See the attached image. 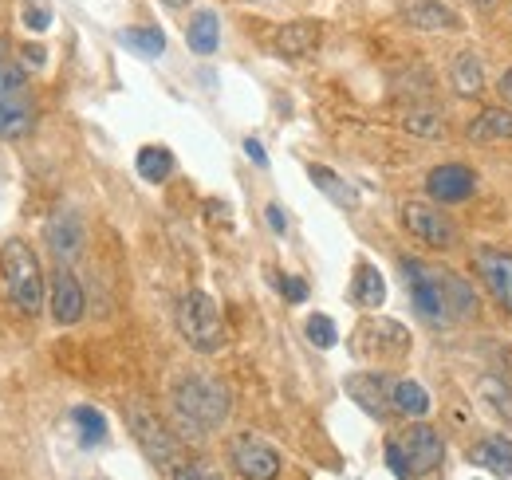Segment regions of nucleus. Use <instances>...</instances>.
<instances>
[{
	"label": "nucleus",
	"mask_w": 512,
	"mask_h": 480,
	"mask_svg": "<svg viewBox=\"0 0 512 480\" xmlns=\"http://www.w3.org/2000/svg\"><path fill=\"white\" fill-rule=\"evenodd\" d=\"M501 99H505V103L512 107V67L505 71V75H501Z\"/></svg>",
	"instance_id": "obj_37"
},
{
	"label": "nucleus",
	"mask_w": 512,
	"mask_h": 480,
	"mask_svg": "<svg viewBox=\"0 0 512 480\" xmlns=\"http://www.w3.org/2000/svg\"><path fill=\"white\" fill-rule=\"evenodd\" d=\"M469 461L493 477H512V441L505 433H493L469 449Z\"/></svg>",
	"instance_id": "obj_18"
},
{
	"label": "nucleus",
	"mask_w": 512,
	"mask_h": 480,
	"mask_svg": "<svg viewBox=\"0 0 512 480\" xmlns=\"http://www.w3.org/2000/svg\"><path fill=\"white\" fill-rule=\"evenodd\" d=\"M316 44H320V24L316 20H296V24H284L276 32V52L284 60H304V56L316 52Z\"/></svg>",
	"instance_id": "obj_17"
},
{
	"label": "nucleus",
	"mask_w": 512,
	"mask_h": 480,
	"mask_svg": "<svg viewBox=\"0 0 512 480\" xmlns=\"http://www.w3.org/2000/svg\"><path fill=\"white\" fill-rule=\"evenodd\" d=\"M229 461H233V469H237L245 480H276L280 477V453H276L264 437H256V433L233 437V445H229Z\"/></svg>",
	"instance_id": "obj_7"
},
{
	"label": "nucleus",
	"mask_w": 512,
	"mask_h": 480,
	"mask_svg": "<svg viewBox=\"0 0 512 480\" xmlns=\"http://www.w3.org/2000/svg\"><path fill=\"white\" fill-rule=\"evenodd\" d=\"M24 24H28L32 32H44V28L52 24V12H48V8H24Z\"/></svg>",
	"instance_id": "obj_32"
},
{
	"label": "nucleus",
	"mask_w": 512,
	"mask_h": 480,
	"mask_svg": "<svg viewBox=\"0 0 512 480\" xmlns=\"http://www.w3.org/2000/svg\"><path fill=\"white\" fill-rule=\"evenodd\" d=\"M402 20L418 32H457L461 28V16L449 12L438 0H402Z\"/></svg>",
	"instance_id": "obj_15"
},
{
	"label": "nucleus",
	"mask_w": 512,
	"mask_h": 480,
	"mask_svg": "<svg viewBox=\"0 0 512 480\" xmlns=\"http://www.w3.org/2000/svg\"><path fill=\"white\" fill-rule=\"evenodd\" d=\"M276 280H280V292H284V300H288V303L308 300V284H304L300 276H276Z\"/></svg>",
	"instance_id": "obj_31"
},
{
	"label": "nucleus",
	"mask_w": 512,
	"mask_h": 480,
	"mask_svg": "<svg viewBox=\"0 0 512 480\" xmlns=\"http://www.w3.org/2000/svg\"><path fill=\"white\" fill-rule=\"evenodd\" d=\"M355 300L363 303V307H383L386 288H383V272L375 264H359V272H355Z\"/></svg>",
	"instance_id": "obj_25"
},
{
	"label": "nucleus",
	"mask_w": 512,
	"mask_h": 480,
	"mask_svg": "<svg viewBox=\"0 0 512 480\" xmlns=\"http://www.w3.org/2000/svg\"><path fill=\"white\" fill-rule=\"evenodd\" d=\"M130 429H134L138 445L150 453V461H154V465H170V461H178V441H174V433L154 418L150 410L134 406V410H130Z\"/></svg>",
	"instance_id": "obj_10"
},
{
	"label": "nucleus",
	"mask_w": 512,
	"mask_h": 480,
	"mask_svg": "<svg viewBox=\"0 0 512 480\" xmlns=\"http://www.w3.org/2000/svg\"><path fill=\"white\" fill-rule=\"evenodd\" d=\"M83 284H79V276L71 272V268H56V276H52V319L56 323H79L83 319Z\"/></svg>",
	"instance_id": "obj_14"
},
{
	"label": "nucleus",
	"mask_w": 512,
	"mask_h": 480,
	"mask_svg": "<svg viewBox=\"0 0 512 480\" xmlns=\"http://www.w3.org/2000/svg\"><path fill=\"white\" fill-rule=\"evenodd\" d=\"M426 189H430L434 201L457 205V201H469L477 193V174L469 166H438V170H430Z\"/></svg>",
	"instance_id": "obj_12"
},
{
	"label": "nucleus",
	"mask_w": 512,
	"mask_h": 480,
	"mask_svg": "<svg viewBox=\"0 0 512 480\" xmlns=\"http://www.w3.org/2000/svg\"><path fill=\"white\" fill-rule=\"evenodd\" d=\"M174 480H221V477L209 473V469H201V465H178V469H174Z\"/></svg>",
	"instance_id": "obj_33"
},
{
	"label": "nucleus",
	"mask_w": 512,
	"mask_h": 480,
	"mask_svg": "<svg viewBox=\"0 0 512 480\" xmlns=\"http://www.w3.org/2000/svg\"><path fill=\"white\" fill-rule=\"evenodd\" d=\"M178 331H182V339L190 343L193 351H201V355H213V351L225 347L221 311H217V303L209 300L205 292H186L178 300Z\"/></svg>",
	"instance_id": "obj_5"
},
{
	"label": "nucleus",
	"mask_w": 512,
	"mask_h": 480,
	"mask_svg": "<svg viewBox=\"0 0 512 480\" xmlns=\"http://www.w3.org/2000/svg\"><path fill=\"white\" fill-rule=\"evenodd\" d=\"M442 457H446V441H442V433L434 425H410L398 441L386 445V465L398 480L434 473L442 465Z\"/></svg>",
	"instance_id": "obj_3"
},
{
	"label": "nucleus",
	"mask_w": 512,
	"mask_h": 480,
	"mask_svg": "<svg viewBox=\"0 0 512 480\" xmlns=\"http://www.w3.org/2000/svg\"><path fill=\"white\" fill-rule=\"evenodd\" d=\"M355 351L371 359H402L410 351V331L394 319H367L355 331Z\"/></svg>",
	"instance_id": "obj_8"
},
{
	"label": "nucleus",
	"mask_w": 512,
	"mask_h": 480,
	"mask_svg": "<svg viewBox=\"0 0 512 480\" xmlns=\"http://www.w3.org/2000/svg\"><path fill=\"white\" fill-rule=\"evenodd\" d=\"M469 138L489 146V142H512V107H485L469 122Z\"/></svg>",
	"instance_id": "obj_19"
},
{
	"label": "nucleus",
	"mask_w": 512,
	"mask_h": 480,
	"mask_svg": "<svg viewBox=\"0 0 512 480\" xmlns=\"http://www.w3.org/2000/svg\"><path fill=\"white\" fill-rule=\"evenodd\" d=\"M138 178L154 181V185H162V181L174 174V154L166 150V146H142L138 150Z\"/></svg>",
	"instance_id": "obj_24"
},
{
	"label": "nucleus",
	"mask_w": 512,
	"mask_h": 480,
	"mask_svg": "<svg viewBox=\"0 0 512 480\" xmlns=\"http://www.w3.org/2000/svg\"><path fill=\"white\" fill-rule=\"evenodd\" d=\"M48 248L56 256V264H64V268L83 252V221H79L75 209H60L48 221Z\"/></svg>",
	"instance_id": "obj_13"
},
{
	"label": "nucleus",
	"mask_w": 512,
	"mask_h": 480,
	"mask_svg": "<svg viewBox=\"0 0 512 480\" xmlns=\"http://www.w3.org/2000/svg\"><path fill=\"white\" fill-rule=\"evenodd\" d=\"M186 40H190V52H197V56H213V52H217V44H221V24H217V16H213L209 8L197 12L190 20Z\"/></svg>",
	"instance_id": "obj_21"
},
{
	"label": "nucleus",
	"mask_w": 512,
	"mask_h": 480,
	"mask_svg": "<svg viewBox=\"0 0 512 480\" xmlns=\"http://www.w3.org/2000/svg\"><path fill=\"white\" fill-rule=\"evenodd\" d=\"M406 130L410 134H422V138H442L446 134V122L438 111H406Z\"/></svg>",
	"instance_id": "obj_28"
},
{
	"label": "nucleus",
	"mask_w": 512,
	"mask_h": 480,
	"mask_svg": "<svg viewBox=\"0 0 512 480\" xmlns=\"http://www.w3.org/2000/svg\"><path fill=\"white\" fill-rule=\"evenodd\" d=\"M402 225H406L410 237H418L422 244H430V248H449V244L457 240L446 213H438V209L426 205V201H406V205H402Z\"/></svg>",
	"instance_id": "obj_9"
},
{
	"label": "nucleus",
	"mask_w": 512,
	"mask_h": 480,
	"mask_svg": "<svg viewBox=\"0 0 512 480\" xmlns=\"http://www.w3.org/2000/svg\"><path fill=\"white\" fill-rule=\"evenodd\" d=\"M32 126H36V107H32L28 83L16 63L0 56V134L24 138V134H32Z\"/></svg>",
	"instance_id": "obj_6"
},
{
	"label": "nucleus",
	"mask_w": 512,
	"mask_h": 480,
	"mask_svg": "<svg viewBox=\"0 0 512 480\" xmlns=\"http://www.w3.org/2000/svg\"><path fill=\"white\" fill-rule=\"evenodd\" d=\"M449 83H453V91H457V95L477 99V95L485 91V71H481V60H477L473 52L453 56V63H449Z\"/></svg>",
	"instance_id": "obj_20"
},
{
	"label": "nucleus",
	"mask_w": 512,
	"mask_h": 480,
	"mask_svg": "<svg viewBox=\"0 0 512 480\" xmlns=\"http://www.w3.org/2000/svg\"><path fill=\"white\" fill-rule=\"evenodd\" d=\"M174 410H178V418L190 421L193 429H217L229 418V390L209 374H186L174 386Z\"/></svg>",
	"instance_id": "obj_4"
},
{
	"label": "nucleus",
	"mask_w": 512,
	"mask_h": 480,
	"mask_svg": "<svg viewBox=\"0 0 512 480\" xmlns=\"http://www.w3.org/2000/svg\"><path fill=\"white\" fill-rule=\"evenodd\" d=\"M162 4H166V8H186L190 0H162Z\"/></svg>",
	"instance_id": "obj_38"
},
{
	"label": "nucleus",
	"mask_w": 512,
	"mask_h": 480,
	"mask_svg": "<svg viewBox=\"0 0 512 480\" xmlns=\"http://www.w3.org/2000/svg\"><path fill=\"white\" fill-rule=\"evenodd\" d=\"M473 268L481 276V284L493 292V300L505 311H512V252L505 248H481L473 256Z\"/></svg>",
	"instance_id": "obj_11"
},
{
	"label": "nucleus",
	"mask_w": 512,
	"mask_h": 480,
	"mask_svg": "<svg viewBox=\"0 0 512 480\" xmlns=\"http://www.w3.org/2000/svg\"><path fill=\"white\" fill-rule=\"evenodd\" d=\"M390 402H394V410L406 414V418H426V414H430V394H426L418 382H410V378L394 382Z\"/></svg>",
	"instance_id": "obj_23"
},
{
	"label": "nucleus",
	"mask_w": 512,
	"mask_h": 480,
	"mask_svg": "<svg viewBox=\"0 0 512 480\" xmlns=\"http://www.w3.org/2000/svg\"><path fill=\"white\" fill-rule=\"evenodd\" d=\"M481 394H485L489 402H497V406H501V418L512 421V394L505 390V386H501V382H497V378H489V382L481 386Z\"/></svg>",
	"instance_id": "obj_30"
},
{
	"label": "nucleus",
	"mask_w": 512,
	"mask_h": 480,
	"mask_svg": "<svg viewBox=\"0 0 512 480\" xmlns=\"http://www.w3.org/2000/svg\"><path fill=\"white\" fill-rule=\"evenodd\" d=\"M304 331H308V339H312V347H320V351H327V347H335V339H339V331H335V323H331V315H312Z\"/></svg>",
	"instance_id": "obj_29"
},
{
	"label": "nucleus",
	"mask_w": 512,
	"mask_h": 480,
	"mask_svg": "<svg viewBox=\"0 0 512 480\" xmlns=\"http://www.w3.org/2000/svg\"><path fill=\"white\" fill-rule=\"evenodd\" d=\"M264 217H268L272 233H284V229H288V221H284V209H280V205H268V209H264Z\"/></svg>",
	"instance_id": "obj_34"
},
{
	"label": "nucleus",
	"mask_w": 512,
	"mask_h": 480,
	"mask_svg": "<svg viewBox=\"0 0 512 480\" xmlns=\"http://www.w3.org/2000/svg\"><path fill=\"white\" fill-rule=\"evenodd\" d=\"M20 56H24V60H32V67H40V63H44V48H36V44H24V48H20Z\"/></svg>",
	"instance_id": "obj_35"
},
{
	"label": "nucleus",
	"mask_w": 512,
	"mask_h": 480,
	"mask_svg": "<svg viewBox=\"0 0 512 480\" xmlns=\"http://www.w3.org/2000/svg\"><path fill=\"white\" fill-rule=\"evenodd\" d=\"M71 418H75V429H79L83 445H99V441L107 437V418H103L95 406H75Z\"/></svg>",
	"instance_id": "obj_26"
},
{
	"label": "nucleus",
	"mask_w": 512,
	"mask_h": 480,
	"mask_svg": "<svg viewBox=\"0 0 512 480\" xmlns=\"http://www.w3.org/2000/svg\"><path fill=\"white\" fill-rule=\"evenodd\" d=\"M402 272H406V288H410L414 311L430 327H453L457 319H473L477 315L473 288L457 272L438 268V264H418V260H402Z\"/></svg>",
	"instance_id": "obj_1"
},
{
	"label": "nucleus",
	"mask_w": 512,
	"mask_h": 480,
	"mask_svg": "<svg viewBox=\"0 0 512 480\" xmlns=\"http://www.w3.org/2000/svg\"><path fill=\"white\" fill-rule=\"evenodd\" d=\"M390 390H394V386L386 382L383 374H355V378L347 382V394H351L371 418H379V421H383L386 414H390V406H394V402H390Z\"/></svg>",
	"instance_id": "obj_16"
},
{
	"label": "nucleus",
	"mask_w": 512,
	"mask_h": 480,
	"mask_svg": "<svg viewBox=\"0 0 512 480\" xmlns=\"http://www.w3.org/2000/svg\"><path fill=\"white\" fill-rule=\"evenodd\" d=\"M245 150H249V158H253L256 166H264V162H268V158H264V146H260L256 138H249V142H245Z\"/></svg>",
	"instance_id": "obj_36"
},
{
	"label": "nucleus",
	"mask_w": 512,
	"mask_h": 480,
	"mask_svg": "<svg viewBox=\"0 0 512 480\" xmlns=\"http://www.w3.org/2000/svg\"><path fill=\"white\" fill-rule=\"evenodd\" d=\"M0 272H4V292L24 315L44 311V272L36 264V252L24 240H8L0 248Z\"/></svg>",
	"instance_id": "obj_2"
},
{
	"label": "nucleus",
	"mask_w": 512,
	"mask_h": 480,
	"mask_svg": "<svg viewBox=\"0 0 512 480\" xmlns=\"http://www.w3.org/2000/svg\"><path fill=\"white\" fill-rule=\"evenodd\" d=\"M477 8H497V0H477Z\"/></svg>",
	"instance_id": "obj_39"
},
{
	"label": "nucleus",
	"mask_w": 512,
	"mask_h": 480,
	"mask_svg": "<svg viewBox=\"0 0 512 480\" xmlns=\"http://www.w3.org/2000/svg\"><path fill=\"white\" fill-rule=\"evenodd\" d=\"M308 174H312V181L320 185V193L327 197V201H335L339 209H359V189H351L339 174H331L327 166H312Z\"/></svg>",
	"instance_id": "obj_22"
},
{
	"label": "nucleus",
	"mask_w": 512,
	"mask_h": 480,
	"mask_svg": "<svg viewBox=\"0 0 512 480\" xmlns=\"http://www.w3.org/2000/svg\"><path fill=\"white\" fill-rule=\"evenodd\" d=\"M123 44L134 48V52H142V56H162L166 52V36L150 24V28H127L123 32Z\"/></svg>",
	"instance_id": "obj_27"
}]
</instances>
